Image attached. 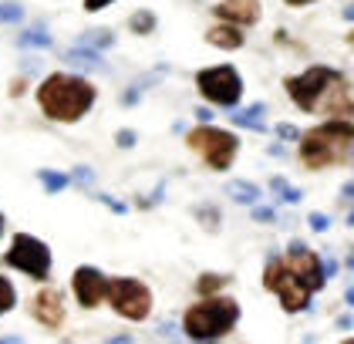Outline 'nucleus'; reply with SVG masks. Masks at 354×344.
<instances>
[{
  "mask_svg": "<svg viewBox=\"0 0 354 344\" xmlns=\"http://www.w3.org/2000/svg\"><path fill=\"white\" fill-rule=\"evenodd\" d=\"M98 91L91 88V81L82 75H68V71H55L41 81L37 88V105L48 118L55 122H78L88 115V108L95 105Z\"/></svg>",
  "mask_w": 354,
  "mask_h": 344,
  "instance_id": "obj_1",
  "label": "nucleus"
},
{
  "mask_svg": "<svg viewBox=\"0 0 354 344\" xmlns=\"http://www.w3.org/2000/svg\"><path fill=\"white\" fill-rule=\"evenodd\" d=\"M354 142V122L348 118H327L324 125L310 129L300 142V159L307 169H327L348 156V145Z\"/></svg>",
  "mask_w": 354,
  "mask_h": 344,
  "instance_id": "obj_2",
  "label": "nucleus"
},
{
  "mask_svg": "<svg viewBox=\"0 0 354 344\" xmlns=\"http://www.w3.org/2000/svg\"><path fill=\"white\" fill-rule=\"evenodd\" d=\"M240 320V304L230 297H206L199 304H192L183 318V331L192 341H216L226 338Z\"/></svg>",
  "mask_w": 354,
  "mask_h": 344,
  "instance_id": "obj_3",
  "label": "nucleus"
},
{
  "mask_svg": "<svg viewBox=\"0 0 354 344\" xmlns=\"http://www.w3.org/2000/svg\"><path fill=\"white\" fill-rule=\"evenodd\" d=\"M344 78H341V71H334V68H324V64H314V68H307L304 75H294V78H287V95L294 98V105L304 108V111H314V108L324 102L327 95L334 91V88H341Z\"/></svg>",
  "mask_w": 354,
  "mask_h": 344,
  "instance_id": "obj_4",
  "label": "nucleus"
},
{
  "mask_svg": "<svg viewBox=\"0 0 354 344\" xmlns=\"http://www.w3.org/2000/svg\"><path fill=\"white\" fill-rule=\"evenodd\" d=\"M186 142H189L192 152H199L209 169H216V172H226L233 159H236V152H240V138L230 132H223V129H213V125H199V129H192L186 135Z\"/></svg>",
  "mask_w": 354,
  "mask_h": 344,
  "instance_id": "obj_5",
  "label": "nucleus"
},
{
  "mask_svg": "<svg viewBox=\"0 0 354 344\" xmlns=\"http://www.w3.org/2000/svg\"><path fill=\"white\" fill-rule=\"evenodd\" d=\"M109 304L125 320H145L152 311V291L136 277H115L109 280Z\"/></svg>",
  "mask_w": 354,
  "mask_h": 344,
  "instance_id": "obj_6",
  "label": "nucleus"
},
{
  "mask_svg": "<svg viewBox=\"0 0 354 344\" xmlns=\"http://www.w3.org/2000/svg\"><path fill=\"white\" fill-rule=\"evenodd\" d=\"M263 287L277 293L280 304H283V311H290V314L304 311L307 300H310V291L300 284V277L280 257H273L270 264H267V270H263Z\"/></svg>",
  "mask_w": 354,
  "mask_h": 344,
  "instance_id": "obj_7",
  "label": "nucleus"
},
{
  "mask_svg": "<svg viewBox=\"0 0 354 344\" xmlns=\"http://www.w3.org/2000/svg\"><path fill=\"white\" fill-rule=\"evenodd\" d=\"M196 84L203 91L206 102L223 108H236L240 98H243V78L230 68V64H219V68H206L196 75Z\"/></svg>",
  "mask_w": 354,
  "mask_h": 344,
  "instance_id": "obj_8",
  "label": "nucleus"
},
{
  "mask_svg": "<svg viewBox=\"0 0 354 344\" xmlns=\"http://www.w3.org/2000/svg\"><path fill=\"white\" fill-rule=\"evenodd\" d=\"M3 260L10 266H17V270H24L30 280H48V273H51V250H48V243H41L30 233H17Z\"/></svg>",
  "mask_w": 354,
  "mask_h": 344,
  "instance_id": "obj_9",
  "label": "nucleus"
},
{
  "mask_svg": "<svg viewBox=\"0 0 354 344\" xmlns=\"http://www.w3.org/2000/svg\"><path fill=\"white\" fill-rule=\"evenodd\" d=\"M283 264H287L290 270H294V273H297V277H300V284H304V287H307L310 293H314V291H321V287H324L327 273H324V264L317 260V253H314V250H307V246H300V243H294V246L287 250Z\"/></svg>",
  "mask_w": 354,
  "mask_h": 344,
  "instance_id": "obj_10",
  "label": "nucleus"
},
{
  "mask_svg": "<svg viewBox=\"0 0 354 344\" xmlns=\"http://www.w3.org/2000/svg\"><path fill=\"white\" fill-rule=\"evenodd\" d=\"M71 291L78 297L82 307H98L102 300H109V277L95 266H78L75 277H71Z\"/></svg>",
  "mask_w": 354,
  "mask_h": 344,
  "instance_id": "obj_11",
  "label": "nucleus"
},
{
  "mask_svg": "<svg viewBox=\"0 0 354 344\" xmlns=\"http://www.w3.org/2000/svg\"><path fill=\"white\" fill-rule=\"evenodd\" d=\"M34 318L41 320L44 327H61L64 324V297L57 291H41L34 297Z\"/></svg>",
  "mask_w": 354,
  "mask_h": 344,
  "instance_id": "obj_12",
  "label": "nucleus"
},
{
  "mask_svg": "<svg viewBox=\"0 0 354 344\" xmlns=\"http://www.w3.org/2000/svg\"><path fill=\"white\" fill-rule=\"evenodd\" d=\"M216 17L230 24H257L260 21V0H223L216 3Z\"/></svg>",
  "mask_w": 354,
  "mask_h": 344,
  "instance_id": "obj_13",
  "label": "nucleus"
},
{
  "mask_svg": "<svg viewBox=\"0 0 354 344\" xmlns=\"http://www.w3.org/2000/svg\"><path fill=\"white\" fill-rule=\"evenodd\" d=\"M206 41L213 44V48H223V51H236V48H243V34H240V24H219L213 30H206Z\"/></svg>",
  "mask_w": 354,
  "mask_h": 344,
  "instance_id": "obj_14",
  "label": "nucleus"
},
{
  "mask_svg": "<svg viewBox=\"0 0 354 344\" xmlns=\"http://www.w3.org/2000/svg\"><path fill=\"white\" fill-rule=\"evenodd\" d=\"M263 111L267 105H250V108H230V118L233 125H243V129H253V132H263Z\"/></svg>",
  "mask_w": 354,
  "mask_h": 344,
  "instance_id": "obj_15",
  "label": "nucleus"
},
{
  "mask_svg": "<svg viewBox=\"0 0 354 344\" xmlns=\"http://www.w3.org/2000/svg\"><path fill=\"white\" fill-rule=\"evenodd\" d=\"M68 61H71L75 68H98V64H102V54L95 51V48H88V44H78V48L68 51Z\"/></svg>",
  "mask_w": 354,
  "mask_h": 344,
  "instance_id": "obj_16",
  "label": "nucleus"
},
{
  "mask_svg": "<svg viewBox=\"0 0 354 344\" xmlns=\"http://www.w3.org/2000/svg\"><path fill=\"white\" fill-rule=\"evenodd\" d=\"M226 192H230V196H233L236 203H246V206L260 199V189H257L253 183H243V179H233V183L226 185Z\"/></svg>",
  "mask_w": 354,
  "mask_h": 344,
  "instance_id": "obj_17",
  "label": "nucleus"
},
{
  "mask_svg": "<svg viewBox=\"0 0 354 344\" xmlns=\"http://www.w3.org/2000/svg\"><path fill=\"white\" fill-rule=\"evenodd\" d=\"M17 44L21 48H48L51 44V34H48V27H30L28 34L17 37Z\"/></svg>",
  "mask_w": 354,
  "mask_h": 344,
  "instance_id": "obj_18",
  "label": "nucleus"
},
{
  "mask_svg": "<svg viewBox=\"0 0 354 344\" xmlns=\"http://www.w3.org/2000/svg\"><path fill=\"white\" fill-rule=\"evenodd\" d=\"M37 179L44 183L48 192H61V189H68V185H71V176H64V172H51V169H41V172H37Z\"/></svg>",
  "mask_w": 354,
  "mask_h": 344,
  "instance_id": "obj_19",
  "label": "nucleus"
},
{
  "mask_svg": "<svg viewBox=\"0 0 354 344\" xmlns=\"http://www.w3.org/2000/svg\"><path fill=\"white\" fill-rule=\"evenodd\" d=\"M14 304H17V291H14V284H10L7 277H0V318H3L7 311H14Z\"/></svg>",
  "mask_w": 354,
  "mask_h": 344,
  "instance_id": "obj_20",
  "label": "nucleus"
},
{
  "mask_svg": "<svg viewBox=\"0 0 354 344\" xmlns=\"http://www.w3.org/2000/svg\"><path fill=\"white\" fill-rule=\"evenodd\" d=\"M226 284H230V277H219V273H206V277H199V284H196V287H199V293H203V297H209V293H216L219 287H226Z\"/></svg>",
  "mask_w": 354,
  "mask_h": 344,
  "instance_id": "obj_21",
  "label": "nucleus"
},
{
  "mask_svg": "<svg viewBox=\"0 0 354 344\" xmlns=\"http://www.w3.org/2000/svg\"><path fill=\"white\" fill-rule=\"evenodd\" d=\"M111 30H88V37H82V44L88 48H95V51H102V48H111Z\"/></svg>",
  "mask_w": 354,
  "mask_h": 344,
  "instance_id": "obj_22",
  "label": "nucleus"
},
{
  "mask_svg": "<svg viewBox=\"0 0 354 344\" xmlns=\"http://www.w3.org/2000/svg\"><path fill=\"white\" fill-rule=\"evenodd\" d=\"M270 185L277 189V192H280V199H283V203H300V196H304L300 189H294V185H287L283 179H280V176H277V179H273Z\"/></svg>",
  "mask_w": 354,
  "mask_h": 344,
  "instance_id": "obj_23",
  "label": "nucleus"
},
{
  "mask_svg": "<svg viewBox=\"0 0 354 344\" xmlns=\"http://www.w3.org/2000/svg\"><path fill=\"white\" fill-rule=\"evenodd\" d=\"M152 27H156V17L149 10H138L136 17H132V30L136 34H152Z\"/></svg>",
  "mask_w": 354,
  "mask_h": 344,
  "instance_id": "obj_24",
  "label": "nucleus"
},
{
  "mask_svg": "<svg viewBox=\"0 0 354 344\" xmlns=\"http://www.w3.org/2000/svg\"><path fill=\"white\" fill-rule=\"evenodd\" d=\"M0 21H3V24L21 21V7H17V3H0Z\"/></svg>",
  "mask_w": 354,
  "mask_h": 344,
  "instance_id": "obj_25",
  "label": "nucleus"
},
{
  "mask_svg": "<svg viewBox=\"0 0 354 344\" xmlns=\"http://www.w3.org/2000/svg\"><path fill=\"white\" fill-rule=\"evenodd\" d=\"M307 223H310V230H317V233H324L327 226H330V219H327L324 212H310V219H307Z\"/></svg>",
  "mask_w": 354,
  "mask_h": 344,
  "instance_id": "obj_26",
  "label": "nucleus"
},
{
  "mask_svg": "<svg viewBox=\"0 0 354 344\" xmlns=\"http://www.w3.org/2000/svg\"><path fill=\"white\" fill-rule=\"evenodd\" d=\"M277 135H280V138H290V142L300 138V132L294 129V125H287V122H280V125H277Z\"/></svg>",
  "mask_w": 354,
  "mask_h": 344,
  "instance_id": "obj_27",
  "label": "nucleus"
},
{
  "mask_svg": "<svg viewBox=\"0 0 354 344\" xmlns=\"http://www.w3.org/2000/svg\"><path fill=\"white\" fill-rule=\"evenodd\" d=\"M253 219H257V223H260V219H263V223H270L273 210H267V206H257V210H253Z\"/></svg>",
  "mask_w": 354,
  "mask_h": 344,
  "instance_id": "obj_28",
  "label": "nucleus"
},
{
  "mask_svg": "<svg viewBox=\"0 0 354 344\" xmlns=\"http://www.w3.org/2000/svg\"><path fill=\"white\" fill-rule=\"evenodd\" d=\"M115 138H118V145H125V149H129V145H136V132H132V129H129V132H118Z\"/></svg>",
  "mask_w": 354,
  "mask_h": 344,
  "instance_id": "obj_29",
  "label": "nucleus"
},
{
  "mask_svg": "<svg viewBox=\"0 0 354 344\" xmlns=\"http://www.w3.org/2000/svg\"><path fill=\"white\" fill-rule=\"evenodd\" d=\"M109 3L111 0H84V10H91V14H95V10H105Z\"/></svg>",
  "mask_w": 354,
  "mask_h": 344,
  "instance_id": "obj_30",
  "label": "nucleus"
},
{
  "mask_svg": "<svg viewBox=\"0 0 354 344\" xmlns=\"http://www.w3.org/2000/svg\"><path fill=\"white\" fill-rule=\"evenodd\" d=\"M71 183H82V185H88V183H91V172H88V169H84V165H82V169H78V172L71 176Z\"/></svg>",
  "mask_w": 354,
  "mask_h": 344,
  "instance_id": "obj_31",
  "label": "nucleus"
},
{
  "mask_svg": "<svg viewBox=\"0 0 354 344\" xmlns=\"http://www.w3.org/2000/svg\"><path fill=\"white\" fill-rule=\"evenodd\" d=\"M196 115H199V122H209V118H213V111H209V108H196Z\"/></svg>",
  "mask_w": 354,
  "mask_h": 344,
  "instance_id": "obj_32",
  "label": "nucleus"
},
{
  "mask_svg": "<svg viewBox=\"0 0 354 344\" xmlns=\"http://www.w3.org/2000/svg\"><path fill=\"white\" fill-rule=\"evenodd\" d=\"M341 196H348V199H354V183L344 185V192H341Z\"/></svg>",
  "mask_w": 354,
  "mask_h": 344,
  "instance_id": "obj_33",
  "label": "nucleus"
},
{
  "mask_svg": "<svg viewBox=\"0 0 354 344\" xmlns=\"http://www.w3.org/2000/svg\"><path fill=\"white\" fill-rule=\"evenodd\" d=\"M290 7H304V3H310V0H287Z\"/></svg>",
  "mask_w": 354,
  "mask_h": 344,
  "instance_id": "obj_34",
  "label": "nucleus"
},
{
  "mask_svg": "<svg viewBox=\"0 0 354 344\" xmlns=\"http://www.w3.org/2000/svg\"><path fill=\"white\" fill-rule=\"evenodd\" d=\"M348 304H351V307H354V287H351V291H348Z\"/></svg>",
  "mask_w": 354,
  "mask_h": 344,
  "instance_id": "obj_35",
  "label": "nucleus"
},
{
  "mask_svg": "<svg viewBox=\"0 0 354 344\" xmlns=\"http://www.w3.org/2000/svg\"><path fill=\"white\" fill-rule=\"evenodd\" d=\"M0 237H3V212H0Z\"/></svg>",
  "mask_w": 354,
  "mask_h": 344,
  "instance_id": "obj_36",
  "label": "nucleus"
},
{
  "mask_svg": "<svg viewBox=\"0 0 354 344\" xmlns=\"http://www.w3.org/2000/svg\"><path fill=\"white\" fill-rule=\"evenodd\" d=\"M348 226H354V210H351V216H348Z\"/></svg>",
  "mask_w": 354,
  "mask_h": 344,
  "instance_id": "obj_37",
  "label": "nucleus"
}]
</instances>
